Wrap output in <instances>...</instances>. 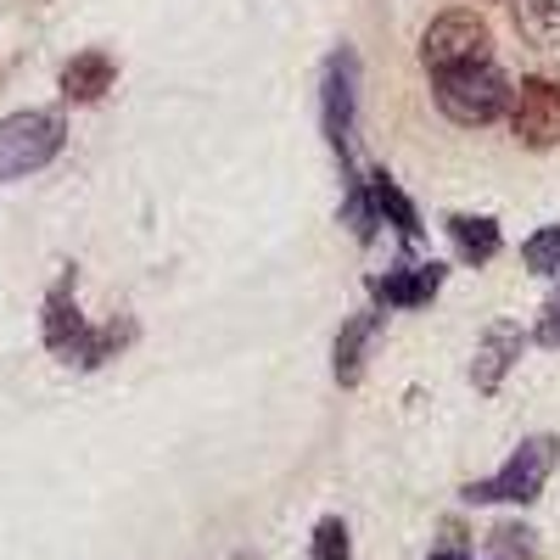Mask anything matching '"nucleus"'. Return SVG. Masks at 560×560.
<instances>
[{
  "label": "nucleus",
  "mask_w": 560,
  "mask_h": 560,
  "mask_svg": "<svg viewBox=\"0 0 560 560\" xmlns=\"http://www.w3.org/2000/svg\"><path fill=\"white\" fill-rule=\"evenodd\" d=\"M376 325H382V314H353L337 331V382L342 387H353L364 376V348H370V337H376Z\"/></svg>",
  "instance_id": "12"
},
{
  "label": "nucleus",
  "mask_w": 560,
  "mask_h": 560,
  "mask_svg": "<svg viewBox=\"0 0 560 560\" xmlns=\"http://www.w3.org/2000/svg\"><path fill=\"white\" fill-rule=\"evenodd\" d=\"M39 331H45V348H51L62 364H79V370L102 364V359L124 342V331H96V325L79 314V303H73V269H62V280L45 292Z\"/></svg>",
  "instance_id": "1"
},
{
  "label": "nucleus",
  "mask_w": 560,
  "mask_h": 560,
  "mask_svg": "<svg viewBox=\"0 0 560 560\" xmlns=\"http://www.w3.org/2000/svg\"><path fill=\"white\" fill-rule=\"evenodd\" d=\"M488 45H493V34L477 12H443V18L427 23V34H420V68L432 79L477 68V62H488Z\"/></svg>",
  "instance_id": "5"
},
{
  "label": "nucleus",
  "mask_w": 560,
  "mask_h": 560,
  "mask_svg": "<svg viewBox=\"0 0 560 560\" xmlns=\"http://www.w3.org/2000/svg\"><path fill=\"white\" fill-rule=\"evenodd\" d=\"M432 560H465V555H432Z\"/></svg>",
  "instance_id": "19"
},
{
  "label": "nucleus",
  "mask_w": 560,
  "mask_h": 560,
  "mask_svg": "<svg viewBox=\"0 0 560 560\" xmlns=\"http://www.w3.org/2000/svg\"><path fill=\"white\" fill-rule=\"evenodd\" d=\"M544 348H560V287L549 292V303H544V314H538V331H533Z\"/></svg>",
  "instance_id": "18"
},
{
  "label": "nucleus",
  "mask_w": 560,
  "mask_h": 560,
  "mask_svg": "<svg viewBox=\"0 0 560 560\" xmlns=\"http://www.w3.org/2000/svg\"><path fill=\"white\" fill-rule=\"evenodd\" d=\"M438 287H443V264H404L376 280V298H382V308H420Z\"/></svg>",
  "instance_id": "9"
},
{
  "label": "nucleus",
  "mask_w": 560,
  "mask_h": 560,
  "mask_svg": "<svg viewBox=\"0 0 560 560\" xmlns=\"http://www.w3.org/2000/svg\"><path fill=\"white\" fill-rule=\"evenodd\" d=\"M342 224L353 230V242L359 247H370L376 242V224H382V213H376V202H370V185L348 168V197H342Z\"/></svg>",
  "instance_id": "14"
},
{
  "label": "nucleus",
  "mask_w": 560,
  "mask_h": 560,
  "mask_svg": "<svg viewBox=\"0 0 560 560\" xmlns=\"http://www.w3.org/2000/svg\"><path fill=\"white\" fill-rule=\"evenodd\" d=\"M522 264L533 275H560V224H549V230H538V236L522 242Z\"/></svg>",
  "instance_id": "16"
},
{
  "label": "nucleus",
  "mask_w": 560,
  "mask_h": 560,
  "mask_svg": "<svg viewBox=\"0 0 560 560\" xmlns=\"http://www.w3.org/2000/svg\"><path fill=\"white\" fill-rule=\"evenodd\" d=\"M448 236H454V247H459L465 264H488L499 253V224L482 219V213H454L448 219Z\"/></svg>",
  "instance_id": "13"
},
{
  "label": "nucleus",
  "mask_w": 560,
  "mask_h": 560,
  "mask_svg": "<svg viewBox=\"0 0 560 560\" xmlns=\"http://www.w3.org/2000/svg\"><path fill=\"white\" fill-rule=\"evenodd\" d=\"M432 96H438V113L459 129H482L493 118L510 113V79L493 68V62H477V68H459V73H438L432 79Z\"/></svg>",
  "instance_id": "2"
},
{
  "label": "nucleus",
  "mask_w": 560,
  "mask_h": 560,
  "mask_svg": "<svg viewBox=\"0 0 560 560\" xmlns=\"http://www.w3.org/2000/svg\"><path fill=\"white\" fill-rule=\"evenodd\" d=\"M364 185H370V202H376V213L398 230V236H404V242H420V213H415V202L404 197V185H398L387 168H376Z\"/></svg>",
  "instance_id": "11"
},
{
  "label": "nucleus",
  "mask_w": 560,
  "mask_h": 560,
  "mask_svg": "<svg viewBox=\"0 0 560 560\" xmlns=\"http://www.w3.org/2000/svg\"><path fill=\"white\" fill-rule=\"evenodd\" d=\"M516 28H522L533 45H549V51H560V7H555V0H516Z\"/></svg>",
  "instance_id": "15"
},
{
  "label": "nucleus",
  "mask_w": 560,
  "mask_h": 560,
  "mask_svg": "<svg viewBox=\"0 0 560 560\" xmlns=\"http://www.w3.org/2000/svg\"><path fill=\"white\" fill-rule=\"evenodd\" d=\"M555 459H560L555 438H527V443L510 448V459L499 465L493 477L465 488V499H471V504H533L544 493L549 471H555Z\"/></svg>",
  "instance_id": "4"
},
{
  "label": "nucleus",
  "mask_w": 560,
  "mask_h": 560,
  "mask_svg": "<svg viewBox=\"0 0 560 560\" xmlns=\"http://www.w3.org/2000/svg\"><path fill=\"white\" fill-rule=\"evenodd\" d=\"M113 79H118V68H113L107 51H79L62 68V96L68 102H102L107 90H113Z\"/></svg>",
  "instance_id": "10"
},
{
  "label": "nucleus",
  "mask_w": 560,
  "mask_h": 560,
  "mask_svg": "<svg viewBox=\"0 0 560 560\" xmlns=\"http://www.w3.org/2000/svg\"><path fill=\"white\" fill-rule=\"evenodd\" d=\"M510 135L533 152L560 147V84L555 79H522V90L510 96Z\"/></svg>",
  "instance_id": "7"
},
{
  "label": "nucleus",
  "mask_w": 560,
  "mask_h": 560,
  "mask_svg": "<svg viewBox=\"0 0 560 560\" xmlns=\"http://www.w3.org/2000/svg\"><path fill=\"white\" fill-rule=\"evenodd\" d=\"M353 107H359V57H353V45H342V51H331L325 79H319V124L342 163L353 152Z\"/></svg>",
  "instance_id": "6"
},
{
  "label": "nucleus",
  "mask_w": 560,
  "mask_h": 560,
  "mask_svg": "<svg viewBox=\"0 0 560 560\" xmlns=\"http://www.w3.org/2000/svg\"><path fill=\"white\" fill-rule=\"evenodd\" d=\"M68 147V124L62 113H12V118H0V185H12V179H28L39 174L45 163H57Z\"/></svg>",
  "instance_id": "3"
},
{
  "label": "nucleus",
  "mask_w": 560,
  "mask_h": 560,
  "mask_svg": "<svg viewBox=\"0 0 560 560\" xmlns=\"http://www.w3.org/2000/svg\"><path fill=\"white\" fill-rule=\"evenodd\" d=\"M314 560H353V544H348L342 516H325V522L314 527Z\"/></svg>",
  "instance_id": "17"
},
{
  "label": "nucleus",
  "mask_w": 560,
  "mask_h": 560,
  "mask_svg": "<svg viewBox=\"0 0 560 560\" xmlns=\"http://www.w3.org/2000/svg\"><path fill=\"white\" fill-rule=\"evenodd\" d=\"M522 348H527L522 325H510V319L488 325L482 342H477V364H471V382H477V393H499V382L510 376V364L522 359Z\"/></svg>",
  "instance_id": "8"
}]
</instances>
